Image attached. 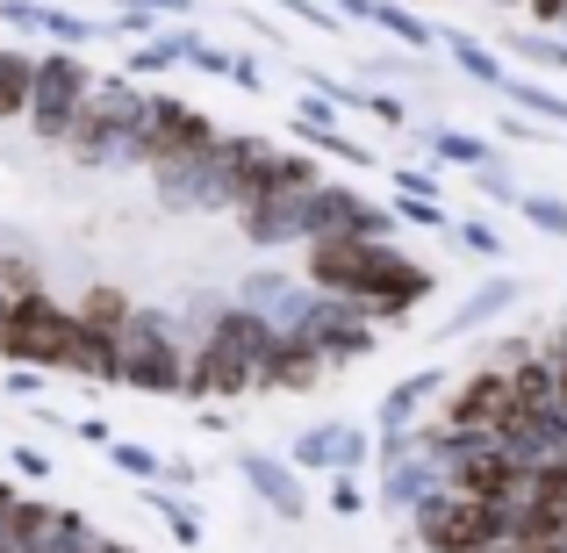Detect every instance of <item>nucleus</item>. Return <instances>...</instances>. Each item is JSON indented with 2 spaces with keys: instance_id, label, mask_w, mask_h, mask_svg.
<instances>
[{
  "instance_id": "1",
  "label": "nucleus",
  "mask_w": 567,
  "mask_h": 553,
  "mask_svg": "<svg viewBox=\"0 0 567 553\" xmlns=\"http://www.w3.org/2000/svg\"><path fill=\"white\" fill-rule=\"evenodd\" d=\"M274 352V324L245 303H223L216 324L202 331V346L187 352V402H237V396H259V367Z\"/></svg>"
},
{
  "instance_id": "2",
  "label": "nucleus",
  "mask_w": 567,
  "mask_h": 553,
  "mask_svg": "<svg viewBox=\"0 0 567 553\" xmlns=\"http://www.w3.org/2000/svg\"><path fill=\"white\" fill-rule=\"evenodd\" d=\"M144 109H152V86H144V80H130V72L94 80V94H86L80 123H72V137H65L72 166L130 173V166H137V137H144Z\"/></svg>"
},
{
  "instance_id": "3",
  "label": "nucleus",
  "mask_w": 567,
  "mask_h": 553,
  "mask_svg": "<svg viewBox=\"0 0 567 553\" xmlns=\"http://www.w3.org/2000/svg\"><path fill=\"white\" fill-rule=\"evenodd\" d=\"M187 338H181V317L173 309H144L123 324L115 338V388H137V396H181L187 388Z\"/></svg>"
},
{
  "instance_id": "4",
  "label": "nucleus",
  "mask_w": 567,
  "mask_h": 553,
  "mask_svg": "<svg viewBox=\"0 0 567 553\" xmlns=\"http://www.w3.org/2000/svg\"><path fill=\"white\" fill-rule=\"evenodd\" d=\"M302 280L317 295H338V303H374L388 266L402 259V245H388V237H317V245H302Z\"/></svg>"
},
{
  "instance_id": "5",
  "label": "nucleus",
  "mask_w": 567,
  "mask_h": 553,
  "mask_svg": "<svg viewBox=\"0 0 567 553\" xmlns=\"http://www.w3.org/2000/svg\"><path fill=\"white\" fill-rule=\"evenodd\" d=\"M94 80L101 72L86 65L80 51H43L37 58V94H29V137L37 144H58L65 152V137H72V123H80V109H86V94H94Z\"/></svg>"
},
{
  "instance_id": "6",
  "label": "nucleus",
  "mask_w": 567,
  "mask_h": 553,
  "mask_svg": "<svg viewBox=\"0 0 567 553\" xmlns=\"http://www.w3.org/2000/svg\"><path fill=\"white\" fill-rule=\"evenodd\" d=\"M410 532L424 553H488L503 546V511L482 496H460V489H439L410 511Z\"/></svg>"
},
{
  "instance_id": "7",
  "label": "nucleus",
  "mask_w": 567,
  "mask_h": 553,
  "mask_svg": "<svg viewBox=\"0 0 567 553\" xmlns=\"http://www.w3.org/2000/svg\"><path fill=\"white\" fill-rule=\"evenodd\" d=\"M72 331H80L72 303H58V295L43 288V295H29V303H14L8 338H0V360L8 367H37V373H65Z\"/></svg>"
},
{
  "instance_id": "8",
  "label": "nucleus",
  "mask_w": 567,
  "mask_h": 553,
  "mask_svg": "<svg viewBox=\"0 0 567 553\" xmlns=\"http://www.w3.org/2000/svg\"><path fill=\"white\" fill-rule=\"evenodd\" d=\"M216 115H202L194 101L166 94V86H152V109H144V137H137V166H173V158H202L216 152Z\"/></svg>"
},
{
  "instance_id": "9",
  "label": "nucleus",
  "mask_w": 567,
  "mask_h": 553,
  "mask_svg": "<svg viewBox=\"0 0 567 553\" xmlns=\"http://www.w3.org/2000/svg\"><path fill=\"white\" fill-rule=\"evenodd\" d=\"M317 237H388V245H395V208L367 202L352 181H323L309 194V245H317Z\"/></svg>"
},
{
  "instance_id": "10",
  "label": "nucleus",
  "mask_w": 567,
  "mask_h": 553,
  "mask_svg": "<svg viewBox=\"0 0 567 553\" xmlns=\"http://www.w3.org/2000/svg\"><path fill=\"white\" fill-rule=\"evenodd\" d=\"M302 331L317 338V352H323V360H331V373H338V367H352V360H367V352H374L381 324L367 317L360 303H338V295H317V309L302 317Z\"/></svg>"
},
{
  "instance_id": "11",
  "label": "nucleus",
  "mask_w": 567,
  "mask_h": 553,
  "mask_svg": "<svg viewBox=\"0 0 567 553\" xmlns=\"http://www.w3.org/2000/svg\"><path fill=\"white\" fill-rule=\"evenodd\" d=\"M517 460L503 453L496 439H474V446H460L453 460H445V489H460V496H482V503H503L517 489Z\"/></svg>"
},
{
  "instance_id": "12",
  "label": "nucleus",
  "mask_w": 567,
  "mask_h": 553,
  "mask_svg": "<svg viewBox=\"0 0 567 553\" xmlns=\"http://www.w3.org/2000/svg\"><path fill=\"white\" fill-rule=\"evenodd\" d=\"M323 373H331V360L317 352L309 331H274V352L259 367V396H309Z\"/></svg>"
},
{
  "instance_id": "13",
  "label": "nucleus",
  "mask_w": 567,
  "mask_h": 553,
  "mask_svg": "<svg viewBox=\"0 0 567 553\" xmlns=\"http://www.w3.org/2000/svg\"><path fill=\"white\" fill-rule=\"evenodd\" d=\"M237 231H245V245H259V252L309 245V194H266V202L237 208Z\"/></svg>"
},
{
  "instance_id": "14",
  "label": "nucleus",
  "mask_w": 567,
  "mask_h": 553,
  "mask_svg": "<svg viewBox=\"0 0 567 553\" xmlns=\"http://www.w3.org/2000/svg\"><path fill=\"white\" fill-rule=\"evenodd\" d=\"M431 295H439V274H431L424 259H410V252H402V259L388 266L381 295H374V303H360V309H367V317H374V324H388V331H402V324H410L416 309L431 303Z\"/></svg>"
},
{
  "instance_id": "15",
  "label": "nucleus",
  "mask_w": 567,
  "mask_h": 553,
  "mask_svg": "<svg viewBox=\"0 0 567 553\" xmlns=\"http://www.w3.org/2000/svg\"><path fill=\"white\" fill-rule=\"evenodd\" d=\"M237 474H245L251 489H259V503L274 518H302L309 511V489H302V468H295L288 453H259V446H251V453H237Z\"/></svg>"
},
{
  "instance_id": "16",
  "label": "nucleus",
  "mask_w": 567,
  "mask_h": 553,
  "mask_svg": "<svg viewBox=\"0 0 567 553\" xmlns=\"http://www.w3.org/2000/svg\"><path fill=\"white\" fill-rule=\"evenodd\" d=\"M439 489H445V468L424 453V446H416L410 460H381V489H374V503H381V511H416V503L439 496Z\"/></svg>"
},
{
  "instance_id": "17",
  "label": "nucleus",
  "mask_w": 567,
  "mask_h": 553,
  "mask_svg": "<svg viewBox=\"0 0 567 553\" xmlns=\"http://www.w3.org/2000/svg\"><path fill=\"white\" fill-rule=\"evenodd\" d=\"M223 144V137H216ZM152 187H158V208H216V152L202 158H173V166H152Z\"/></svg>"
},
{
  "instance_id": "18",
  "label": "nucleus",
  "mask_w": 567,
  "mask_h": 553,
  "mask_svg": "<svg viewBox=\"0 0 567 553\" xmlns=\"http://www.w3.org/2000/svg\"><path fill=\"white\" fill-rule=\"evenodd\" d=\"M331 8L346 14V22H374V29H388L402 51H431V43H439V29L416 22V14H410V8H395V0H331Z\"/></svg>"
},
{
  "instance_id": "19",
  "label": "nucleus",
  "mask_w": 567,
  "mask_h": 553,
  "mask_svg": "<svg viewBox=\"0 0 567 553\" xmlns=\"http://www.w3.org/2000/svg\"><path fill=\"white\" fill-rule=\"evenodd\" d=\"M445 388V373L439 367H416V373H402L395 388L381 396V431H416L424 424V402Z\"/></svg>"
},
{
  "instance_id": "20",
  "label": "nucleus",
  "mask_w": 567,
  "mask_h": 553,
  "mask_svg": "<svg viewBox=\"0 0 567 553\" xmlns=\"http://www.w3.org/2000/svg\"><path fill=\"white\" fill-rule=\"evenodd\" d=\"M525 303V288H517L511 274H496V280H482V288L460 303V317H445V338H467V331H482V324H496L503 309H517Z\"/></svg>"
},
{
  "instance_id": "21",
  "label": "nucleus",
  "mask_w": 567,
  "mask_h": 553,
  "mask_svg": "<svg viewBox=\"0 0 567 553\" xmlns=\"http://www.w3.org/2000/svg\"><path fill=\"white\" fill-rule=\"evenodd\" d=\"M29 94H37V51L0 43V130L29 123Z\"/></svg>"
},
{
  "instance_id": "22",
  "label": "nucleus",
  "mask_w": 567,
  "mask_h": 553,
  "mask_svg": "<svg viewBox=\"0 0 567 553\" xmlns=\"http://www.w3.org/2000/svg\"><path fill=\"white\" fill-rule=\"evenodd\" d=\"M72 317L86 324V331H109V338H123V324L137 317V303H130V288H115V280H94V288L72 303Z\"/></svg>"
},
{
  "instance_id": "23",
  "label": "nucleus",
  "mask_w": 567,
  "mask_h": 553,
  "mask_svg": "<svg viewBox=\"0 0 567 553\" xmlns=\"http://www.w3.org/2000/svg\"><path fill=\"white\" fill-rule=\"evenodd\" d=\"M187 43H194V29H158L152 43H130L123 72H130V80H158V72L187 65Z\"/></svg>"
},
{
  "instance_id": "24",
  "label": "nucleus",
  "mask_w": 567,
  "mask_h": 553,
  "mask_svg": "<svg viewBox=\"0 0 567 553\" xmlns=\"http://www.w3.org/2000/svg\"><path fill=\"white\" fill-rule=\"evenodd\" d=\"M65 373L72 381H101V388H115V338L109 331H72V352H65Z\"/></svg>"
},
{
  "instance_id": "25",
  "label": "nucleus",
  "mask_w": 567,
  "mask_h": 553,
  "mask_svg": "<svg viewBox=\"0 0 567 553\" xmlns=\"http://www.w3.org/2000/svg\"><path fill=\"white\" fill-rule=\"evenodd\" d=\"M445 58H453V65L467 72L474 86H496V94H503V86H511V72H503V58L488 51V43H474L467 29H445Z\"/></svg>"
},
{
  "instance_id": "26",
  "label": "nucleus",
  "mask_w": 567,
  "mask_h": 553,
  "mask_svg": "<svg viewBox=\"0 0 567 553\" xmlns=\"http://www.w3.org/2000/svg\"><path fill=\"white\" fill-rule=\"evenodd\" d=\"M424 152L439 158V166H460V173H474V166H488V158H496V152H488V137H474V130H460V123H439L424 137Z\"/></svg>"
},
{
  "instance_id": "27",
  "label": "nucleus",
  "mask_w": 567,
  "mask_h": 553,
  "mask_svg": "<svg viewBox=\"0 0 567 553\" xmlns=\"http://www.w3.org/2000/svg\"><path fill=\"white\" fill-rule=\"evenodd\" d=\"M503 101H511V109H525L532 123H546V130H567V94H554V86H539V80H525V72H511Z\"/></svg>"
},
{
  "instance_id": "28",
  "label": "nucleus",
  "mask_w": 567,
  "mask_h": 553,
  "mask_svg": "<svg viewBox=\"0 0 567 553\" xmlns=\"http://www.w3.org/2000/svg\"><path fill=\"white\" fill-rule=\"evenodd\" d=\"M503 51L539 72H567V37H546V29H503Z\"/></svg>"
},
{
  "instance_id": "29",
  "label": "nucleus",
  "mask_w": 567,
  "mask_h": 553,
  "mask_svg": "<svg viewBox=\"0 0 567 553\" xmlns=\"http://www.w3.org/2000/svg\"><path fill=\"white\" fill-rule=\"evenodd\" d=\"M144 503H152V511L166 518V532H173L181 546H202V511H194V503H181L166 482H152V489H144Z\"/></svg>"
},
{
  "instance_id": "30",
  "label": "nucleus",
  "mask_w": 567,
  "mask_h": 553,
  "mask_svg": "<svg viewBox=\"0 0 567 553\" xmlns=\"http://www.w3.org/2000/svg\"><path fill=\"white\" fill-rule=\"evenodd\" d=\"M94 546H101V532L86 525L80 511H58V518H51V532L37 540V553H94Z\"/></svg>"
},
{
  "instance_id": "31",
  "label": "nucleus",
  "mask_w": 567,
  "mask_h": 553,
  "mask_svg": "<svg viewBox=\"0 0 567 553\" xmlns=\"http://www.w3.org/2000/svg\"><path fill=\"white\" fill-rule=\"evenodd\" d=\"M517 216H525L539 237H567V202H560V194H546V187H525Z\"/></svg>"
},
{
  "instance_id": "32",
  "label": "nucleus",
  "mask_w": 567,
  "mask_h": 553,
  "mask_svg": "<svg viewBox=\"0 0 567 553\" xmlns=\"http://www.w3.org/2000/svg\"><path fill=\"white\" fill-rule=\"evenodd\" d=\"M109 460H115L123 474H137L144 489L166 482V453H152V446H137V439H115V446H109Z\"/></svg>"
},
{
  "instance_id": "33",
  "label": "nucleus",
  "mask_w": 567,
  "mask_h": 553,
  "mask_svg": "<svg viewBox=\"0 0 567 553\" xmlns=\"http://www.w3.org/2000/svg\"><path fill=\"white\" fill-rule=\"evenodd\" d=\"M0 295L8 303H29V295H43V274L29 252H0Z\"/></svg>"
},
{
  "instance_id": "34",
  "label": "nucleus",
  "mask_w": 567,
  "mask_h": 553,
  "mask_svg": "<svg viewBox=\"0 0 567 553\" xmlns=\"http://www.w3.org/2000/svg\"><path fill=\"white\" fill-rule=\"evenodd\" d=\"M43 37H51L58 51H80V43L101 37V22H86L80 8H51V14H43Z\"/></svg>"
},
{
  "instance_id": "35",
  "label": "nucleus",
  "mask_w": 567,
  "mask_h": 553,
  "mask_svg": "<svg viewBox=\"0 0 567 553\" xmlns=\"http://www.w3.org/2000/svg\"><path fill=\"white\" fill-rule=\"evenodd\" d=\"M395 223H416V231H453V216H445V202H424V194H395Z\"/></svg>"
},
{
  "instance_id": "36",
  "label": "nucleus",
  "mask_w": 567,
  "mask_h": 553,
  "mask_svg": "<svg viewBox=\"0 0 567 553\" xmlns=\"http://www.w3.org/2000/svg\"><path fill=\"white\" fill-rule=\"evenodd\" d=\"M474 187H482L496 208H517V202H525V187H517L511 166H496V158H488V166H474Z\"/></svg>"
},
{
  "instance_id": "37",
  "label": "nucleus",
  "mask_w": 567,
  "mask_h": 553,
  "mask_svg": "<svg viewBox=\"0 0 567 553\" xmlns=\"http://www.w3.org/2000/svg\"><path fill=\"white\" fill-rule=\"evenodd\" d=\"M367 503H374V496H367L360 474H331V511H338V518H360Z\"/></svg>"
},
{
  "instance_id": "38",
  "label": "nucleus",
  "mask_w": 567,
  "mask_h": 553,
  "mask_svg": "<svg viewBox=\"0 0 567 553\" xmlns=\"http://www.w3.org/2000/svg\"><path fill=\"white\" fill-rule=\"evenodd\" d=\"M445 237H460V245H467L474 259H503V237L488 231V223H453V231H445Z\"/></svg>"
},
{
  "instance_id": "39",
  "label": "nucleus",
  "mask_w": 567,
  "mask_h": 553,
  "mask_svg": "<svg viewBox=\"0 0 567 553\" xmlns=\"http://www.w3.org/2000/svg\"><path fill=\"white\" fill-rule=\"evenodd\" d=\"M274 8H288V14H302V22H309V29H331V37H338V29H346V14H338V8H331V0H274Z\"/></svg>"
},
{
  "instance_id": "40",
  "label": "nucleus",
  "mask_w": 567,
  "mask_h": 553,
  "mask_svg": "<svg viewBox=\"0 0 567 553\" xmlns=\"http://www.w3.org/2000/svg\"><path fill=\"white\" fill-rule=\"evenodd\" d=\"M43 14H51V0H0V22L8 29H37L43 37Z\"/></svg>"
},
{
  "instance_id": "41",
  "label": "nucleus",
  "mask_w": 567,
  "mask_h": 553,
  "mask_svg": "<svg viewBox=\"0 0 567 553\" xmlns=\"http://www.w3.org/2000/svg\"><path fill=\"white\" fill-rule=\"evenodd\" d=\"M187 65H194V72H216V80H230V51H223V43H202V37H194V43H187Z\"/></svg>"
},
{
  "instance_id": "42",
  "label": "nucleus",
  "mask_w": 567,
  "mask_h": 553,
  "mask_svg": "<svg viewBox=\"0 0 567 553\" xmlns=\"http://www.w3.org/2000/svg\"><path fill=\"white\" fill-rule=\"evenodd\" d=\"M388 181H395V194H424V202H439V173H424V166H395Z\"/></svg>"
},
{
  "instance_id": "43",
  "label": "nucleus",
  "mask_w": 567,
  "mask_h": 553,
  "mask_svg": "<svg viewBox=\"0 0 567 553\" xmlns=\"http://www.w3.org/2000/svg\"><path fill=\"white\" fill-rule=\"evenodd\" d=\"M360 109L374 115V123H388V130H402V123H410V109H402L395 94H360Z\"/></svg>"
},
{
  "instance_id": "44",
  "label": "nucleus",
  "mask_w": 567,
  "mask_h": 553,
  "mask_svg": "<svg viewBox=\"0 0 567 553\" xmlns=\"http://www.w3.org/2000/svg\"><path fill=\"white\" fill-rule=\"evenodd\" d=\"M14 474L22 482H51V453L43 446H14Z\"/></svg>"
},
{
  "instance_id": "45",
  "label": "nucleus",
  "mask_w": 567,
  "mask_h": 553,
  "mask_svg": "<svg viewBox=\"0 0 567 553\" xmlns=\"http://www.w3.org/2000/svg\"><path fill=\"white\" fill-rule=\"evenodd\" d=\"M43 381H51V373H37V367H8V396H22V402H43Z\"/></svg>"
},
{
  "instance_id": "46",
  "label": "nucleus",
  "mask_w": 567,
  "mask_h": 553,
  "mask_svg": "<svg viewBox=\"0 0 567 553\" xmlns=\"http://www.w3.org/2000/svg\"><path fill=\"white\" fill-rule=\"evenodd\" d=\"M72 439H80V446H101V453H109V446H115V431L101 424V417H80V424H72Z\"/></svg>"
},
{
  "instance_id": "47",
  "label": "nucleus",
  "mask_w": 567,
  "mask_h": 553,
  "mask_svg": "<svg viewBox=\"0 0 567 553\" xmlns=\"http://www.w3.org/2000/svg\"><path fill=\"white\" fill-rule=\"evenodd\" d=\"M230 80L245 86V94H266V86H259V80H266V72H259V58H230Z\"/></svg>"
},
{
  "instance_id": "48",
  "label": "nucleus",
  "mask_w": 567,
  "mask_h": 553,
  "mask_svg": "<svg viewBox=\"0 0 567 553\" xmlns=\"http://www.w3.org/2000/svg\"><path fill=\"white\" fill-rule=\"evenodd\" d=\"M144 8H152V14H158V22H187V14H194V8H202V0H144Z\"/></svg>"
},
{
  "instance_id": "49",
  "label": "nucleus",
  "mask_w": 567,
  "mask_h": 553,
  "mask_svg": "<svg viewBox=\"0 0 567 553\" xmlns=\"http://www.w3.org/2000/svg\"><path fill=\"white\" fill-rule=\"evenodd\" d=\"M166 482H181V489H194V482H202V468H194V460H166Z\"/></svg>"
},
{
  "instance_id": "50",
  "label": "nucleus",
  "mask_w": 567,
  "mask_h": 553,
  "mask_svg": "<svg viewBox=\"0 0 567 553\" xmlns=\"http://www.w3.org/2000/svg\"><path fill=\"white\" fill-rule=\"evenodd\" d=\"M14 496H22V489H14V482H8V474H0V518H8V511H14Z\"/></svg>"
},
{
  "instance_id": "51",
  "label": "nucleus",
  "mask_w": 567,
  "mask_h": 553,
  "mask_svg": "<svg viewBox=\"0 0 567 553\" xmlns=\"http://www.w3.org/2000/svg\"><path fill=\"white\" fill-rule=\"evenodd\" d=\"M94 553H137V546H130V540H101Z\"/></svg>"
},
{
  "instance_id": "52",
  "label": "nucleus",
  "mask_w": 567,
  "mask_h": 553,
  "mask_svg": "<svg viewBox=\"0 0 567 553\" xmlns=\"http://www.w3.org/2000/svg\"><path fill=\"white\" fill-rule=\"evenodd\" d=\"M8 317H14V303H8V295H0V338H8Z\"/></svg>"
},
{
  "instance_id": "53",
  "label": "nucleus",
  "mask_w": 567,
  "mask_h": 553,
  "mask_svg": "<svg viewBox=\"0 0 567 553\" xmlns=\"http://www.w3.org/2000/svg\"><path fill=\"white\" fill-rule=\"evenodd\" d=\"M0 553H29V546H8V540H0Z\"/></svg>"
}]
</instances>
